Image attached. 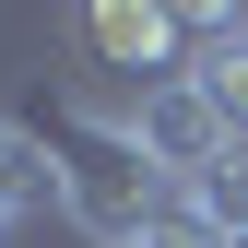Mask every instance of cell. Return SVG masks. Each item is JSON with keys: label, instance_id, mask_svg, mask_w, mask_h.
<instances>
[{"label": "cell", "instance_id": "6da1fadb", "mask_svg": "<svg viewBox=\"0 0 248 248\" xmlns=\"http://www.w3.org/2000/svg\"><path fill=\"white\" fill-rule=\"evenodd\" d=\"M36 142L59 154V213H71L95 248H130L154 213H166V177L142 166V142L118 130L107 107H83V95H47V107H36Z\"/></svg>", "mask_w": 248, "mask_h": 248}, {"label": "cell", "instance_id": "7a4b0ae2", "mask_svg": "<svg viewBox=\"0 0 248 248\" xmlns=\"http://www.w3.org/2000/svg\"><path fill=\"white\" fill-rule=\"evenodd\" d=\"M118 130L142 142V166L166 177V189H189V177H213V166L236 154V130L213 118V95H201L189 71H166V83H142V95L118 107Z\"/></svg>", "mask_w": 248, "mask_h": 248}, {"label": "cell", "instance_id": "3957f363", "mask_svg": "<svg viewBox=\"0 0 248 248\" xmlns=\"http://www.w3.org/2000/svg\"><path fill=\"white\" fill-rule=\"evenodd\" d=\"M83 47H95V59H118V71H142V83H166V71H189V12L107 0V12H83Z\"/></svg>", "mask_w": 248, "mask_h": 248}, {"label": "cell", "instance_id": "277c9868", "mask_svg": "<svg viewBox=\"0 0 248 248\" xmlns=\"http://www.w3.org/2000/svg\"><path fill=\"white\" fill-rule=\"evenodd\" d=\"M189 83L213 95V118L248 142V12H236V0H201V12H189Z\"/></svg>", "mask_w": 248, "mask_h": 248}, {"label": "cell", "instance_id": "5b68a950", "mask_svg": "<svg viewBox=\"0 0 248 248\" xmlns=\"http://www.w3.org/2000/svg\"><path fill=\"white\" fill-rule=\"evenodd\" d=\"M47 213H59V154L36 142V118H0V248Z\"/></svg>", "mask_w": 248, "mask_h": 248}]
</instances>
